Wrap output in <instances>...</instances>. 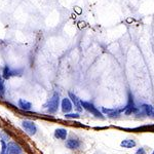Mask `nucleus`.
I'll return each instance as SVG.
<instances>
[{"label":"nucleus","mask_w":154,"mask_h":154,"mask_svg":"<svg viewBox=\"0 0 154 154\" xmlns=\"http://www.w3.org/2000/svg\"><path fill=\"white\" fill-rule=\"evenodd\" d=\"M18 106L20 109L24 111H30L32 109V104L29 101L25 100V99H20L18 101Z\"/></svg>","instance_id":"11"},{"label":"nucleus","mask_w":154,"mask_h":154,"mask_svg":"<svg viewBox=\"0 0 154 154\" xmlns=\"http://www.w3.org/2000/svg\"><path fill=\"white\" fill-rule=\"evenodd\" d=\"M102 112L108 117H117L123 112V108H102Z\"/></svg>","instance_id":"7"},{"label":"nucleus","mask_w":154,"mask_h":154,"mask_svg":"<svg viewBox=\"0 0 154 154\" xmlns=\"http://www.w3.org/2000/svg\"><path fill=\"white\" fill-rule=\"evenodd\" d=\"M151 116H153V117H154V107H153V110H152V115H151Z\"/></svg>","instance_id":"17"},{"label":"nucleus","mask_w":154,"mask_h":154,"mask_svg":"<svg viewBox=\"0 0 154 154\" xmlns=\"http://www.w3.org/2000/svg\"><path fill=\"white\" fill-rule=\"evenodd\" d=\"M65 117L69 119H76V118H79L80 116H79L78 113H66Z\"/></svg>","instance_id":"15"},{"label":"nucleus","mask_w":154,"mask_h":154,"mask_svg":"<svg viewBox=\"0 0 154 154\" xmlns=\"http://www.w3.org/2000/svg\"><path fill=\"white\" fill-rule=\"evenodd\" d=\"M81 145V142L78 140V139H74V138H70L67 140L66 142V146L67 148L69 149H72V150H75V149H78L80 147Z\"/></svg>","instance_id":"10"},{"label":"nucleus","mask_w":154,"mask_h":154,"mask_svg":"<svg viewBox=\"0 0 154 154\" xmlns=\"http://www.w3.org/2000/svg\"><path fill=\"white\" fill-rule=\"evenodd\" d=\"M136 154H145V149H144V148L138 149V150H137V152H136Z\"/></svg>","instance_id":"16"},{"label":"nucleus","mask_w":154,"mask_h":154,"mask_svg":"<svg viewBox=\"0 0 154 154\" xmlns=\"http://www.w3.org/2000/svg\"><path fill=\"white\" fill-rule=\"evenodd\" d=\"M123 112L125 114H136V113H139V108L135 105L134 103V100H133V96L130 94V97H128V102L126 104V106L123 107Z\"/></svg>","instance_id":"4"},{"label":"nucleus","mask_w":154,"mask_h":154,"mask_svg":"<svg viewBox=\"0 0 154 154\" xmlns=\"http://www.w3.org/2000/svg\"><path fill=\"white\" fill-rule=\"evenodd\" d=\"M22 147L16 142H8L6 144L5 154H22Z\"/></svg>","instance_id":"6"},{"label":"nucleus","mask_w":154,"mask_h":154,"mask_svg":"<svg viewBox=\"0 0 154 154\" xmlns=\"http://www.w3.org/2000/svg\"><path fill=\"white\" fill-rule=\"evenodd\" d=\"M22 73H23V71L20 69H14L11 66H5L2 71V77H3V79H9L14 76L22 75Z\"/></svg>","instance_id":"3"},{"label":"nucleus","mask_w":154,"mask_h":154,"mask_svg":"<svg viewBox=\"0 0 154 154\" xmlns=\"http://www.w3.org/2000/svg\"><path fill=\"white\" fill-rule=\"evenodd\" d=\"M22 126H23L25 131H26V133L28 134V135H30V136L35 135L36 131H37L36 125L31 120H24L23 122H22Z\"/></svg>","instance_id":"5"},{"label":"nucleus","mask_w":154,"mask_h":154,"mask_svg":"<svg viewBox=\"0 0 154 154\" xmlns=\"http://www.w3.org/2000/svg\"><path fill=\"white\" fill-rule=\"evenodd\" d=\"M61 107H62V111L64 113H70L72 108H73V105H72V102L69 98H64L62 100V103H61Z\"/></svg>","instance_id":"9"},{"label":"nucleus","mask_w":154,"mask_h":154,"mask_svg":"<svg viewBox=\"0 0 154 154\" xmlns=\"http://www.w3.org/2000/svg\"><path fill=\"white\" fill-rule=\"evenodd\" d=\"M67 136H68V131L66 128H57L54 131V137L59 140H66Z\"/></svg>","instance_id":"12"},{"label":"nucleus","mask_w":154,"mask_h":154,"mask_svg":"<svg viewBox=\"0 0 154 154\" xmlns=\"http://www.w3.org/2000/svg\"><path fill=\"white\" fill-rule=\"evenodd\" d=\"M59 105H60V95H59V93L56 91V93L53 94L51 98L49 99L48 104L45 105V108L48 113L54 114V113H57V111H58Z\"/></svg>","instance_id":"1"},{"label":"nucleus","mask_w":154,"mask_h":154,"mask_svg":"<svg viewBox=\"0 0 154 154\" xmlns=\"http://www.w3.org/2000/svg\"><path fill=\"white\" fill-rule=\"evenodd\" d=\"M68 95H69V99H70L72 102V105H74V108H75L78 112H82L83 108H82V105H81V101L79 100L78 97H77L75 94L71 93V91H69Z\"/></svg>","instance_id":"8"},{"label":"nucleus","mask_w":154,"mask_h":154,"mask_svg":"<svg viewBox=\"0 0 154 154\" xmlns=\"http://www.w3.org/2000/svg\"><path fill=\"white\" fill-rule=\"evenodd\" d=\"M5 94V84H4V79L2 76H0V96H3Z\"/></svg>","instance_id":"14"},{"label":"nucleus","mask_w":154,"mask_h":154,"mask_svg":"<svg viewBox=\"0 0 154 154\" xmlns=\"http://www.w3.org/2000/svg\"><path fill=\"white\" fill-rule=\"evenodd\" d=\"M152 154H154V151H153V152H152Z\"/></svg>","instance_id":"18"},{"label":"nucleus","mask_w":154,"mask_h":154,"mask_svg":"<svg viewBox=\"0 0 154 154\" xmlns=\"http://www.w3.org/2000/svg\"><path fill=\"white\" fill-rule=\"evenodd\" d=\"M120 146L123 148H126V149H130V148H133L136 146V142L131 139H125V140L121 141L120 143Z\"/></svg>","instance_id":"13"},{"label":"nucleus","mask_w":154,"mask_h":154,"mask_svg":"<svg viewBox=\"0 0 154 154\" xmlns=\"http://www.w3.org/2000/svg\"><path fill=\"white\" fill-rule=\"evenodd\" d=\"M81 105H82V108L85 109V110H88V112H91L93 115H95L96 117L98 118H101L103 119L104 118V115L102 114V112L100 110H99L97 107L94 105L91 102H88V101H81Z\"/></svg>","instance_id":"2"}]
</instances>
